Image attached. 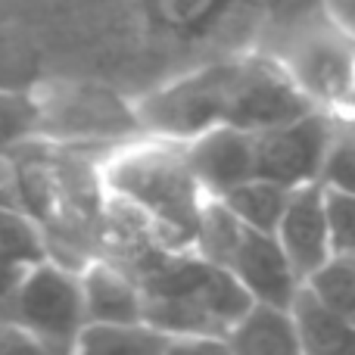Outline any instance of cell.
Returning a JSON list of instances; mask_svg holds the SVG:
<instances>
[{
    "label": "cell",
    "instance_id": "1",
    "mask_svg": "<svg viewBox=\"0 0 355 355\" xmlns=\"http://www.w3.org/2000/svg\"><path fill=\"white\" fill-rule=\"evenodd\" d=\"M141 284L144 321L168 337H221L246 312L250 293L227 268L196 256L190 246L156 243L125 265Z\"/></svg>",
    "mask_w": 355,
    "mask_h": 355
},
{
    "label": "cell",
    "instance_id": "2",
    "mask_svg": "<svg viewBox=\"0 0 355 355\" xmlns=\"http://www.w3.org/2000/svg\"><path fill=\"white\" fill-rule=\"evenodd\" d=\"M103 184L153 227L159 243L190 246L206 193L190 172L184 144L166 137L128 141L106 162Z\"/></svg>",
    "mask_w": 355,
    "mask_h": 355
},
{
    "label": "cell",
    "instance_id": "3",
    "mask_svg": "<svg viewBox=\"0 0 355 355\" xmlns=\"http://www.w3.org/2000/svg\"><path fill=\"white\" fill-rule=\"evenodd\" d=\"M237 75L240 60L218 62V66L196 69V72L184 75L172 85L147 94L135 106L144 135L187 144L200 137L202 131L225 125Z\"/></svg>",
    "mask_w": 355,
    "mask_h": 355
},
{
    "label": "cell",
    "instance_id": "4",
    "mask_svg": "<svg viewBox=\"0 0 355 355\" xmlns=\"http://www.w3.org/2000/svg\"><path fill=\"white\" fill-rule=\"evenodd\" d=\"M41 110V141L53 147L119 144L144 135L137 110L125 106L112 91L94 85H53L35 94Z\"/></svg>",
    "mask_w": 355,
    "mask_h": 355
},
{
    "label": "cell",
    "instance_id": "5",
    "mask_svg": "<svg viewBox=\"0 0 355 355\" xmlns=\"http://www.w3.org/2000/svg\"><path fill=\"white\" fill-rule=\"evenodd\" d=\"M12 321L37 340L41 352H72L87 327L81 271L56 259L31 265L19 287Z\"/></svg>",
    "mask_w": 355,
    "mask_h": 355
},
{
    "label": "cell",
    "instance_id": "6",
    "mask_svg": "<svg viewBox=\"0 0 355 355\" xmlns=\"http://www.w3.org/2000/svg\"><path fill=\"white\" fill-rule=\"evenodd\" d=\"M337 125L340 119L331 110L315 106L293 122L259 131V178H271L284 187H302V184L321 181V168H324L327 150L337 135Z\"/></svg>",
    "mask_w": 355,
    "mask_h": 355
},
{
    "label": "cell",
    "instance_id": "7",
    "mask_svg": "<svg viewBox=\"0 0 355 355\" xmlns=\"http://www.w3.org/2000/svg\"><path fill=\"white\" fill-rule=\"evenodd\" d=\"M315 100L293 81L284 66L268 60H240L227 122L243 131H268L315 110Z\"/></svg>",
    "mask_w": 355,
    "mask_h": 355
},
{
    "label": "cell",
    "instance_id": "8",
    "mask_svg": "<svg viewBox=\"0 0 355 355\" xmlns=\"http://www.w3.org/2000/svg\"><path fill=\"white\" fill-rule=\"evenodd\" d=\"M184 156L206 196H225L231 187L259 175L256 131H243L234 125L202 131L200 137L184 144Z\"/></svg>",
    "mask_w": 355,
    "mask_h": 355
},
{
    "label": "cell",
    "instance_id": "9",
    "mask_svg": "<svg viewBox=\"0 0 355 355\" xmlns=\"http://www.w3.org/2000/svg\"><path fill=\"white\" fill-rule=\"evenodd\" d=\"M284 69L324 110L346 103L355 94V47L334 31L306 35Z\"/></svg>",
    "mask_w": 355,
    "mask_h": 355
},
{
    "label": "cell",
    "instance_id": "10",
    "mask_svg": "<svg viewBox=\"0 0 355 355\" xmlns=\"http://www.w3.org/2000/svg\"><path fill=\"white\" fill-rule=\"evenodd\" d=\"M227 271L237 277L252 302H268V306L284 309H290L300 287L306 284L300 271L293 268L290 256L284 252L281 240L268 231H256V227L243 231L231 262H227Z\"/></svg>",
    "mask_w": 355,
    "mask_h": 355
},
{
    "label": "cell",
    "instance_id": "11",
    "mask_svg": "<svg viewBox=\"0 0 355 355\" xmlns=\"http://www.w3.org/2000/svg\"><path fill=\"white\" fill-rule=\"evenodd\" d=\"M275 237L281 240L284 252L290 256V262L300 271L302 281H306L309 275H315L327 259H334L324 184L315 181V184L293 187L287 209H284L281 221H277Z\"/></svg>",
    "mask_w": 355,
    "mask_h": 355
},
{
    "label": "cell",
    "instance_id": "12",
    "mask_svg": "<svg viewBox=\"0 0 355 355\" xmlns=\"http://www.w3.org/2000/svg\"><path fill=\"white\" fill-rule=\"evenodd\" d=\"M87 324H135L144 321L141 284L125 265L97 259L81 268Z\"/></svg>",
    "mask_w": 355,
    "mask_h": 355
},
{
    "label": "cell",
    "instance_id": "13",
    "mask_svg": "<svg viewBox=\"0 0 355 355\" xmlns=\"http://www.w3.org/2000/svg\"><path fill=\"white\" fill-rule=\"evenodd\" d=\"M290 312L300 334V349L309 355H355V321L343 312L321 302L312 290L302 284Z\"/></svg>",
    "mask_w": 355,
    "mask_h": 355
},
{
    "label": "cell",
    "instance_id": "14",
    "mask_svg": "<svg viewBox=\"0 0 355 355\" xmlns=\"http://www.w3.org/2000/svg\"><path fill=\"white\" fill-rule=\"evenodd\" d=\"M227 349L231 352H302L300 334H296L293 312L268 302H250L246 312L227 331Z\"/></svg>",
    "mask_w": 355,
    "mask_h": 355
},
{
    "label": "cell",
    "instance_id": "15",
    "mask_svg": "<svg viewBox=\"0 0 355 355\" xmlns=\"http://www.w3.org/2000/svg\"><path fill=\"white\" fill-rule=\"evenodd\" d=\"M293 187H284V184L271 181V178H250V181L231 187L225 196H218L246 227H256V231H277V221H281L284 209L290 202Z\"/></svg>",
    "mask_w": 355,
    "mask_h": 355
},
{
    "label": "cell",
    "instance_id": "16",
    "mask_svg": "<svg viewBox=\"0 0 355 355\" xmlns=\"http://www.w3.org/2000/svg\"><path fill=\"white\" fill-rule=\"evenodd\" d=\"M243 231H246V225L218 196H206V202H202V209H200V218H196V231H193V240H190V250H193L196 256L227 268V262H231Z\"/></svg>",
    "mask_w": 355,
    "mask_h": 355
},
{
    "label": "cell",
    "instance_id": "17",
    "mask_svg": "<svg viewBox=\"0 0 355 355\" xmlns=\"http://www.w3.org/2000/svg\"><path fill=\"white\" fill-rule=\"evenodd\" d=\"M175 337L166 331L147 324V321H135V324H87L78 337L75 349L81 352H172Z\"/></svg>",
    "mask_w": 355,
    "mask_h": 355
},
{
    "label": "cell",
    "instance_id": "18",
    "mask_svg": "<svg viewBox=\"0 0 355 355\" xmlns=\"http://www.w3.org/2000/svg\"><path fill=\"white\" fill-rule=\"evenodd\" d=\"M44 259H50V250L41 221H35L25 209L0 202V262L31 268Z\"/></svg>",
    "mask_w": 355,
    "mask_h": 355
},
{
    "label": "cell",
    "instance_id": "19",
    "mask_svg": "<svg viewBox=\"0 0 355 355\" xmlns=\"http://www.w3.org/2000/svg\"><path fill=\"white\" fill-rule=\"evenodd\" d=\"M41 137V110L31 91H0V153L12 156L19 147Z\"/></svg>",
    "mask_w": 355,
    "mask_h": 355
},
{
    "label": "cell",
    "instance_id": "20",
    "mask_svg": "<svg viewBox=\"0 0 355 355\" xmlns=\"http://www.w3.org/2000/svg\"><path fill=\"white\" fill-rule=\"evenodd\" d=\"M306 287L327 302L331 309L343 312L355 321V262L349 256H334L321 265L315 275L306 277Z\"/></svg>",
    "mask_w": 355,
    "mask_h": 355
},
{
    "label": "cell",
    "instance_id": "21",
    "mask_svg": "<svg viewBox=\"0 0 355 355\" xmlns=\"http://www.w3.org/2000/svg\"><path fill=\"white\" fill-rule=\"evenodd\" d=\"M37 78V56L12 25L0 19V91H31Z\"/></svg>",
    "mask_w": 355,
    "mask_h": 355
},
{
    "label": "cell",
    "instance_id": "22",
    "mask_svg": "<svg viewBox=\"0 0 355 355\" xmlns=\"http://www.w3.org/2000/svg\"><path fill=\"white\" fill-rule=\"evenodd\" d=\"M321 184L331 190L355 193V131L346 122L337 125V135L321 168Z\"/></svg>",
    "mask_w": 355,
    "mask_h": 355
},
{
    "label": "cell",
    "instance_id": "23",
    "mask_svg": "<svg viewBox=\"0 0 355 355\" xmlns=\"http://www.w3.org/2000/svg\"><path fill=\"white\" fill-rule=\"evenodd\" d=\"M334 256H355V193L324 187Z\"/></svg>",
    "mask_w": 355,
    "mask_h": 355
},
{
    "label": "cell",
    "instance_id": "24",
    "mask_svg": "<svg viewBox=\"0 0 355 355\" xmlns=\"http://www.w3.org/2000/svg\"><path fill=\"white\" fill-rule=\"evenodd\" d=\"M28 268H16V265L0 262V321H12V309H16V296L22 287V277Z\"/></svg>",
    "mask_w": 355,
    "mask_h": 355
},
{
    "label": "cell",
    "instance_id": "25",
    "mask_svg": "<svg viewBox=\"0 0 355 355\" xmlns=\"http://www.w3.org/2000/svg\"><path fill=\"white\" fill-rule=\"evenodd\" d=\"M0 352H41V346L22 324L0 321Z\"/></svg>",
    "mask_w": 355,
    "mask_h": 355
},
{
    "label": "cell",
    "instance_id": "26",
    "mask_svg": "<svg viewBox=\"0 0 355 355\" xmlns=\"http://www.w3.org/2000/svg\"><path fill=\"white\" fill-rule=\"evenodd\" d=\"M12 184V156L0 153V196L6 193V187Z\"/></svg>",
    "mask_w": 355,
    "mask_h": 355
},
{
    "label": "cell",
    "instance_id": "27",
    "mask_svg": "<svg viewBox=\"0 0 355 355\" xmlns=\"http://www.w3.org/2000/svg\"><path fill=\"white\" fill-rule=\"evenodd\" d=\"M349 259H352V262H355V256H349Z\"/></svg>",
    "mask_w": 355,
    "mask_h": 355
}]
</instances>
